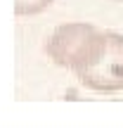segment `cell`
I'll return each instance as SVG.
<instances>
[{
    "instance_id": "1",
    "label": "cell",
    "mask_w": 123,
    "mask_h": 128,
    "mask_svg": "<svg viewBox=\"0 0 123 128\" xmlns=\"http://www.w3.org/2000/svg\"><path fill=\"white\" fill-rule=\"evenodd\" d=\"M45 52L57 66L78 74L88 69L92 62H97L104 52V31L81 22L64 24L47 38Z\"/></svg>"
},
{
    "instance_id": "2",
    "label": "cell",
    "mask_w": 123,
    "mask_h": 128,
    "mask_svg": "<svg viewBox=\"0 0 123 128\" xmlns=\"http://www.w3.org/2000/svg\"><path fill=\"white\" fill-rule=\"evenodd\" d=\"M78 81L95 92H119L123 90V36L104 31V52L88 69L76 74Z\"/></svg>"
},
{
    "instance_id": "3",
    "label": "cell",
    "mask_w": 123,
    "mask_h": 128,
    "mask_svg": "<svg viewBox=\"0 0 123 128\" xmlns=\"http://www.w3.org/2000/svg\"><path fill=\"white\" fill-rule=\"evenodd\" d=\"M52 5V0H14V14L28 17V14H40Z\"/></svg>"
}]
</instances>
